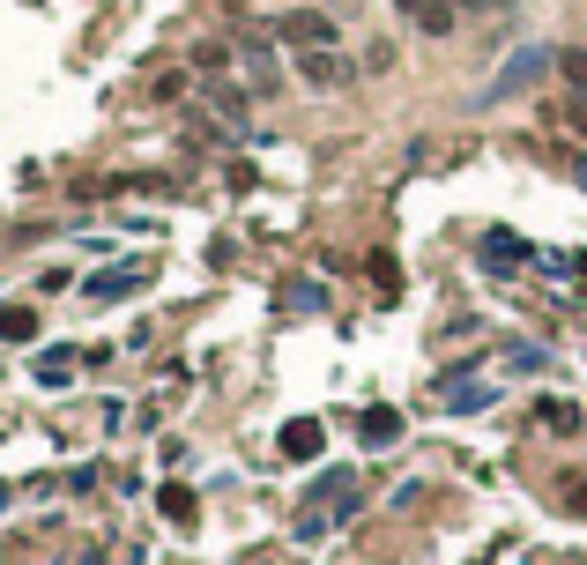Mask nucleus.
I'll return each mask as SVG.
<instances>
[{
    "instance_id": "15",
    "label": "nucleus",
    "mask_w": 587,
    "mask_h": 565,
    "mask_svg": "<svg viewBox=\"0 0 587 565\" xmlns=\"http://www.w3.org/2000/svg\"><path fill=\"white\" fill-rule=\"evenodd\" d=\"M365 269H372V283H379V297H394V291H402V275H394V253H372Z\"/></svg>"
},
{
    "instance_id": "13",
    "label": "nucleus",
    "mask_w": 587,
    "mask_h": 565,
    "mask_svg": "<svg viewBox=\"0 0 587 565\" xmlns=\"http://www.w3.org/2000/svg\"><path fill=\"white\" fill-rule=\"evenodd\" d=\"M38 380H45V387H68V380H74V357H68V350H45V357H38Z\"/></svg>"
},
{
    "instance_id": "14",
    "label": "nucleus",
    "mask_w": 587,
    "mask_h": 565,
    "mask_svg": "<svg viewBox=\"0 0 587 565\" xmlns=\"http://www.w3.org/2000/svg\"><path fill=\"white\" fill-rule=\"evenodd\" d=\"M209 98H216V112H223V120H239V127H245V90H239V82H216Z\"/></svg>"
},
{
    "instance_id": "17",
    "label": "nucleus",
    "mask_w": 587,
    "mask_h": 565,
    "mask_svg": "<svg viewBox=\"0 0 587 565\" xmlns=\"http://www.w3.org/2000/svg\"><path fill=\"white\" fill-rule=\"evenodd\" d=\"M506 365H514V372H543L550 357H543V350H528V343H514V350H506Z\"/></svg>"
},
{
    "instance_id": "19",
    "label": "nucleus",
    "mask_w": 587,
    "mask_h": 565,
    "mask_svg": "<svg viewBox=\"0 0 587 565\" xmlns=\"http://www.w3.org/2000/svg\"><path fill=\"white\" fill-rule=\"evenodd\" d=\"M446 410H490V387H462V394H446Z\"/></svg>"
},
{
    "instance_id": "12",
    "label": "nucleus",
    "mask_w": 587,
    "mask_h": 565,
    "mask_svg": "<svg viewBox=\"0 0 587 565\" xmlns=\"http://www.w3.org/2000/svg\"><path fill=\"white\" fill-rule=\"evenodd\" d=\"M149 269H120V275H90V297H120V291H142Z\"/></svg>"
},
{
    "instance_id": "11",
    "label": "nucleus",
    "mask_w": 587,
    "mask_h": 565,
    "mask_svg": "<svg viewBox=\"0 0 587 565\" xmlns=\"http://www.w3.org/2000/svg\"><path fill=\"white\" fill-rule=\"evenodd\" d=\"M357 432H365V446H394L402 417H394V410H365V417H357Z\"/></svg>"
},
{
    "instance_id": "5",
    "label": "nucleus",
    "mask_w": 587,
    "mask_h": 565,
    "mask_svg": "<svg viewBox=\"0 0 587 565\" xmlns=\"http://www.w3.org/2000/svg\"><path fill=\"white\" fill-rule=\"evenodd\" d=\"M476 261H484V269H490V275H514V269H520V261H536V253L520 246L514 231H484V239H476Z\"/></svg>"
},
{
    "instance_id": "3",
    "label": "nucleus",
    "mask_w": 587,
    "mask_h": 565,
    "mask_svg": "<svg viewBox=\"0 0 587 565\" xmlns=\"http://www.w3.org/2000/svg\"><path fill=\"white\" fill-rule=\"evenodd\" d=\"M275 38L291 52H320V46H335L343 30H335V16H320V8H283V16H275Z\"/></svg>"
},
{
    "instance_id": "21",
    "label": "nucleus",
    "mask_w": 587,
    "mask_h": 565,
    "mask_svg": "<svg viewBox=\"0 0 587 565\" xmlns=\"http://www.w3.org/2000/svg\"><path fill=\"white\" fill-rule=\"evenodd\" d=\"M565 506H573V514H587V476H573V484H565Z\"/></svg>"
},
{
    "instance_id": "8",
    "label": "nucleus",
    "mask_w": 587,
    "mask_h": 565,
    "mask_svg": "<svg viewBox=\"0 0 587 565\" xmlns=\"http://www.w3.org/2000/svg\"><path fill=\"white\" fill-rule=\"evenodd\" d=\"M454 23H462V0H416V30L424 38H446Z\"/></svg>"
},
{
    "instance_id": "10",
    "label": "nucleus",
    "mask_w": 587,
    "mask_h": 565,
    "mask_svg": "<svg viewBox=\"0 0 587 565\" xmlns=\"http://www.w3.org/2000/svg\"><path fill=\"white\" fill-rule=\"evenodd\" d=\"M0 343H38V313L30 305H0Z\"/></svg>"
},
{
    "instance_id": "22",
    "label": "nucleus",
    "mask_w": 587,
    "mask_h": 565,
    "mask_svg": "<svg viewBox=\"0 0 587 565\" xmlns=\"http://www.w3.org/2000/svg\"><path fill=\"white\" fill-rule=\"evenodd\" d=\"M394 8H402V16H416V0H394Z\"/></svg>"
},
{
    "instance_id": "2",
    "label": "nucleus",
    "mask_w": 587,
    "mask_h": 565,
    "mask_svg": "<svg viewBox=\"0 0 587 565\" xmlns=\"http://www.w3.org/2000/svg\"><path fill=\"white\" fill-rule=\"evenodd\" d=\"M350 498H357V476H350V468H327V476L313 484V498H305L313 514L297 521V536H320L327 521H343V514H350Z\"/></svg>"
},
{
    "instance_id": "20",
    "label": "nucleus",
    "mask_w": 587,
    "mask_h": 565,
    "mask_svg": "<svg viewBox=\"0 0 587 565\" xmlns=\"http://www.w3.org/2000/svg\"><path fill=\"white\" fill-rule=\"evenodd\" d=\"M223 60H231V46H223V38H209V46H194V68H223Z\"/></svg>"
},
{
    "instance_id": "4",
    "label": "nucleus",
    "mask_w": 587,
    "mask_h": 565,
    "mask_svg": "<svg viewBox=\"0 0 587 565\" xmlns=\"http://www.w3.org/2000/svg\"><path fill=\"white\" fill-rule=\"evenodd\" d=\"M231 46H239V60H245V74H253V90H261V98H269V90H283V68H275V46H269V38H261L253 23H239V38H231Z\"/></svg>"
},
{
    "instance_id": "1",
    "label": "nucleus",
    "mask_w": 587,
    "mask_h": 565,
    "mask_svg": "<svg viewBox=\"0 0 587 565\" xmlns=\"http://www.w3.org/2000/svg\"><path fill=\"white\" fill-rule=\"evenodd\" d=\"M543 74H550V52H543V46H520L514 60H506V68H498L484 90H476V104H506V98H520L528 82H543Z\"/></svg>"
},
{
    "instance_id": "7",
    "label": "nucleus",
    "mask_w": 587,
    "mask_h": 565,
    "mask_svg": "<svg viewBox=\"0 0 587 565\" xmlns=\"http://www.w3.org/2000/svg\"><path fill=\"white\" fill-rule=\"evenodd\" d=\"M320 440H327V432H320V417H291L283 424V462H320Z\"/></svg>"
},
{
    "instance_id": "16",
    "label": "nucleus",
    "mask_w": 587,
    "mask_h": 565,
    "mask_svg": "<svg viewBox=\"0 0 587 565\" xmlns=\"http://www.w3.org/2000/svg\"><path fill=\"white\" fill-rule=\"evenodd\" d=\"M558 74L573 82V98H587V52H558Z\"/></svg>"
},
{
    "instance_id": "23",
    "label": "nucleus",
    "mask_w": 587,
    "mask_h": 565,
    "mask_svg": "<svg viewBox=\"0 0 587 565\" xmlns=\"http://www.w3.org/2000/svg\"><path fill=\"white\" fill-rule=\"evenodd\" d=\"M74 565H104V558H98V551H90V558H74Z\"/></svg>"
},
{
    "instance_id": "9",
    "label": "nucleus",
    "mask_w": 587,
    "mask_h": 565,
    "mask_svg": "<svg viewBox=\"0 0 587 565\" xmlns=\"http://www.w3.org/2000/svg\"><path fill=\"white\" fill-rule=\"evenodd\" d=\"M156 506H164V521H172L179 536H194V521H201V506H194V492H179V484H164V498H156Z\"/></svg>"
},
{
    "instance_id": "6",
    "label": "nucleus",
    "mask_w": 587,
    "mask_h": 565,
    "mask_svg": "<svg viewBox=\"0 0 587 565\" xmlns=\"http://www.w3.org/2000/svg\"><path fill=\"white\" fill-rule=\"evenodd\" d=\"M297 74H305L313 90H335V82H350V60L335 46H320V52H297Z\"/></svg>"
},
{
    "instance_id": "18",
    "label": "nucleus",
    "mask_w": 587,
    "mask_h": 565,
    "mask_svg": "<svg viewBox=\"0 0 587 565\" xmlns=\"http://www.w3.org/2000/svg\"><path fill=\"white\" fill-rule=\"evenodd\" d=\"M543 424H550V432H573V424H580V410H565V402H543Z\"/></svg>"
}]
</instances>
